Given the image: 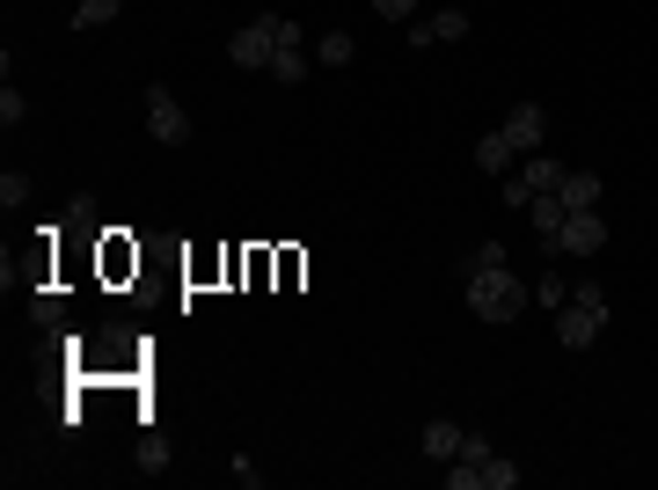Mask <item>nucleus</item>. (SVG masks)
<instances>
[{
    "instance_id": "obj_11",
    "label": "nucleus",
    "mask_w": 658,
    "mask_h": 490,
    "mask_svg": "<svg viewBox=\"0 0 658 490\" xmlns=\"http://www.w3.org/2000/svg\"><path fill=\"white\" fill-rule=\"evenodd\" d=\"M124 0H73V30H103V22H118Z\"/></svg>"
},
{
    "instance_id": "obj_17",
    "label": "nucleus",
    "mask_w": 658,
    "mask_h": 490,
    "mask_svg": "<svg viewBox=\"0 0 658 490\" xmlns=\"http://www.w3.org/2000/svg\"><path fill=\"white\" fill-rule=\"evenodd\" d=\"M468 271H505V242H483L476 257H468Z\"/></svg>"
},
{
    "instance_id": "obj_21",
    "label": "nucleus",
    "mask_w": 658,
    "mask_h": 490,
    "mask_svg": "<svg viewBox=\"0 0 658 490\" xmlns=\"http://www.w3.org/2000/svg\"><path fill=\"white\" fill-rule=\"evenodd\" d=\"M410 8L417 0H373V16H388V22H410Z\"/></svg>"
},
{
    "instance_id": "obj_1",
    "label": "nucleus",
    "mask_w": 658,
    "mask_h": 490,
    "mask_svg": "<svg viewBox=\"0 0 658 490\" xmlns=\"http://www.w3.org/2000/svg\"><path fill=\"white\" fill-rule=\"evenodd\" d=\"M535 286H520L512 271H468V316L476 322H520Z\"/></svg>"
},
{
    "instance_id": "obj_5",
    "label": "nucleus",
    "mask_w": 658,
    "mask_h": 490,
    "mask_svg": "<svg viewBox=\"0 0 658 490\" xmlns=\"http://www.w3.org/2000/svg\"><path fill=\"white\" fill-rule=\"evenodd\" d=\"M600 330H607V308H586V300H571V308L556 316V344L564 351H586Z\"/></svg>"
},
{
    "instance_id": "obj_9",
    "label": "nucleus",
    "mask_w": 658,
    "mask_h": 490,
    "mask_svg": "<svg viewBox=\"0 0 658 490\" xmlns=\"http://www.w3.org/2000/svg\"><path fill=\"white\" fill-rule=\"evenodd\" d=\"M512 161H520V147L505 140V132H483V140H476V169H483V176H505Z\"/></svg>"
},
{
    "instance_id": "obj_16",
    "label": "nucleus",
    "mask_w": 658,
    "mask_h": 490,
    "mask_svg": "<svg viewBox=\"0 0 658 490\" xmlns=\"http://www.w3.org/2000/svg\"><path fill=\"white\" fill-rule=\"evenodd\" d=\"M483 483H490V490H512V483H520V469H512V461H498V454H490V461H483Z\"/></svg>"
},
{
    "instance_id": "obj_14",
    "label": "nucleus",
    "mask_w": 658,
    "mask_h": 490,
    "mask_svg": "<svg viewBox=\"0 0 658 490\" xmlns=\"http://www.w3.org/2000/svg\"><path fill=\"white\" fill-rule=\"evenodd\" d=\"M461 37H468V16L461 8H439L432 16V44H461Z\"/></svg>"
},
{
    "instance_id": "obj_10",
    "label": "nucleus",
    "mask_w": 658,
    "mask_h": 490,
    "mask_svg": "<svg viewBox=\"0 0 658 490\" xmlns=\"http://www.w3.org/2000/svg\"><path fill=\"white\" fill-rule=\"evenodd\" d=\"M527 212H535V234H541V242H556V234H564V220H571L556 191H535V206H527Z\"/></svg>"
},
{
    "instance_id": "obj_18",
    "label": "nucleus",
    "mask_w": 658,
    "mask_h": 490,
    "mask_svg": "<svg viewBox=\"0 0 658 490\" xmlns=\"http://www.w3.org/2000/svg\"><path fill=\"white\" fill-rule=\"evenodd\" d=\"M535 293H541V308H564V300H571V286H564V279H549V271H541V286H535Z\"/></svg>"
},
{
    "instance_id": "obj_15",
    "label": "nucleus",
    "mask_w": 658,
    "mask_h": 490,
    "mask_svg": "<svg viewBox=\"0 0 658 490\" xmlns=\"http://www.w3.org/2000/svg\"><path fill=\"white\" fill-rule=\"evenodd\" d=\"M22 118H30V103H22V88L8 81V88H0V124H8V132H16Z\"/></svg>"
},
{
    "instance_id": "obj_2",
    "label": "nucleus",
    "mask_w": 658,
    "mask_h": 490,
    "mask_svg": "<svg viewBox=\"0 0 658 490\" xmlns=\"http://www.w3.org/2000/svg\"><path fill=\"white\" fill-rule=\"evenodd\" d=\"M271 52H278V16H249L242 30L227 37V59H235V67H271Z\"/></svg>"
},
{
    "instance_id": "obj_7",
    "label": "nucleus",
    "mask_w": 658,
    "mask_h": 490,
    "mask_svg": "<svg viewBox=\"0 0 658 490\" xmlns=\"http://www.w3.org/2000/svg\"><path fill=\"white\" fill-rule=\"evenodd\" d=\"M556 198H564V212H600V176H586V169H564Z\"/></svg>"
},
{
    "instance_id": "obj_6",
    "label": "nucleus",
    "mask_w": 658,
    "mask_h": 490,
    "mask_svg": "<svg viewBox=\"0 0 658 490\" xmlns=\"http://www.w3.org/2000/svg\"><path fill=\"white\" fill-rule=\"evenodd\" d=\"M498 132H505L512 147H520V161H527V154H541V132H549V118H541V103H512Z\"/></svg>"
},
{
    "instance_id": "obj_20",
    "label": "nucleus",
    "mask_w": 658,
    "mask_h": 490,
    "mask_svg": "<svg viewBox=\"0 0 658 490\" xmlns=\"http://www.w3.org/2000/svg\"><path fill=\"white\" fill-rule=\"evenodd\" d=\"M461 461H476V469H483V461H490V439H483V432H468V439H461Z\"/></svg>"
},
{
    "instance_id": "obj_8",
    "label": "nucleus",
    "mask_w": 658,
    "mask_h": 490,
    "mask_svg": "<svg viewBox=\"0 0 658 490\" xmlns=\"http://www.w3.org/2000/svg\"><path fill=\"white\" fill-rule=\"evenodd\" d=\"M461 424H453V418H432V424H425V454H432V461H461Z\"/></svg>"
},
{
    "instance_id": "obj_12",
    "label": "nucleus",
    "mask_w": 658,
    "mask_h": 490,
    "mask_svg": "<svg viewBox=\"0 0 658 490\" xmlns=\"http://www.w3.org/2000/svg\"><path fill=\"white\" fill-rule=\"evenodd\" d=\"M315 59H322V67H351V59H359V44H351V30H329L322 44H315Z\"/></svg>"
},
{
    "instance_id": "obj_13",
    "label": "nucleus",
    "mask_w": 658,
    "mask_h": 490,
    "mask_svg": "<svg viewBox=\"0 0 658 490\" xmlns=\"http://www.w3.org/2000/svg\"><path fill=\"white\" fill-rule=\"evenodd\" d=\"M271 81H286V88L308 81V59H300V44H278V52H271Z\"/></svg>"
},
{
    "instance_id": "obj_19",
    "label": "nucleus",
    "mask_w": 658,
    "mask_h": 490,
    "mask_svg": "<svg viewBox=\"0 0 658 490\" xmlns=\"http://www.w3.org/2000/svg\"><path fill=\"white\" fill-rule=\"evenodd\" d=\"M483 483V469H476V461H461V469H447V490H476Z\"/></svg>"
},
{
    "instance_id": "obj_4",
    "label": "nucleus",
    "mask_w": 658,
    "mask_h": 490,
    "mask_svg": "<svg viewBox=\"0 0 658 490\" xmlns=\"http://www.w3.org/2000/svg\"><path fill=\"white\" fill-rule=\"evenodd\" d=\"M147 132H154L161 147H183V140H191V118H183V103H176L169 88H147Z\"/></svg>"
},
{
    "instance_id": "obj_3",
    "label": "nucleus",
    "mask_w": 658,
    "mask_h": 490,
    "mask_svg": "<svg viewBox=\"0 0 658 490\" xmlns=\"http://www.w3.org/2000/svg\"><path fill=\"white\" fill-rule=\"evenodd\" d=\"M600 249H607L600 212H571V220H564V234H556V242H541V257H600Z\"/></svg>"
}]
</instances>
